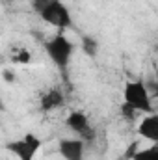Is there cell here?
I'll return each mask as SVG.
<instances>
[{"label":"cell","mask_w":158,"mask_h":160,"mask_svg":"<svg viewBox=\"0 0 158 160\" xmlns=\"http://www.w3.org/2000/svg\"><path fill=\"white\" fill-rule=\"evenodd\" d=\"M39 17L45 22H48L56 28H62V30L71 26V13L62 0H50L45 6V9L39 13Z\"/></svg>","instance_id":"cell-4"},{"label":"cell","mask_w":158,"mask_h":160,"mask_svg":"<svg viewBox=\"0 0 158 160\" xmlns=\"http://www.w3.org/2000/svg\"><path fill=\"white\" fill-rule=\"evenodd\" d=\"M132 160H158V147L153 145L147 149H138V151H134Z\"/></svg>","instance_id":"cell-9"},{"label":"cell","mask_w":158,"mask_h":160,"mask_svg":"<svg viewBox=\"0 0 158 160\" xmlns=\"http://www.w3.org/2000/svg\"><path fill=\"white\" fill-rule=\"evenodd\" d=\"M82 48H84V52L87 54V56H95L97 54V50H99V43L95 38H91V36H84V39H82Z\"/></svg>","instance_id":"cell-10"},{"label":"cell","mask_w":158,"mask_h":160,"mask_svg":"<svg viewBox=\"0 0 158 160\" xmlns=\"http://www.w3.org/2000/svg\"><path fill=\"white\" fill-rule=\"evenodd\" d=\"M48 2H50V0H32V9L39 15L41 11L45 9V6H47Z\"/></svg>","instance_id":"cell-13"},{"label":"cell","mask_w":158,"mask_h":160,"mask_svg":"<svg viewBox=\"0 0 158 160\" xmlns=\"http://www.w3.org/2000/svg\"><path fill=\"white\" fill-rule=\"evenodd\" d=\"M45 50L48 54V58L58 65V69L62 73H65L67 65H69V60L73 56V50H75V45L67 39L65 36H54L52 39H48L45 43Z\"/></svg>","instance_id":"cell-1"},{"label":"cell","mask_w":158,"mask_h":160,"mask_svg":"<svg viewBox=\"0 0 158 160\" xmlns=\"http://www.w3.org/2000/svg\"><path fill=\"white\" fill-rule=\"evenodd\" d=\"M2 77H4V80H6V82H13V80H15V75H13V71H7V69L2 73Z\"/></svg>","instance_id":"cell-14"},{"label":"cell","mask_w":158,"mask_h":160,"mask_svg":"<svg viewBox=\"0 0 158 160\" xmlns=\"http://www.w3.org/2000/svg\"><path fill=\"white\" fill-rule=\"evenodd\" d=\"M6 149L17 160H34L36 153L41 149V140L36 134L28 132L22 138H17V140L7 142L6 143Z\"/></svg>","instance_id":"cell-3"},{"label":"cell","mask_w":158,"mask_h":160,"mask_svg":"<svg viewBox=\"0 0 158 160\" xmlns=\"http://www.w3.org/2000/svg\"><path fill=\"white\" fill-rule=\"evenodd\" d=\"M62 104H63V95H62V91H58V89L47 91L39 101V106H41L43 112H50V110H54V108H60Z\"/></svg>","instance_id":"cell-8"},{"label":"cell","mask_w":158,"mask_h":160,"mask_svg":"<svg viewBox=\"0 0 158 160\" xmlns=\"http://www.w3.org/2000/svg\"><path fill=\"white\" fill-rule=\"evenodd\" d=\"M121 114H123V118H125V119H132V118H134V114H136V110H134L130 104L123 102V104H121Z\"/></svg>","instance_id":"cell-12"},{"label":"cell","mask_w":158,"mask_h":160,"mask_svg":"<svg viewBox=\"0 0 158 160\" xmlns=\"http://www.w3.org/2000/svg\"><path fill=\"white\" fill-rule=\"evenodd\" d=\"M30 60H32V54H30V50H26V48H21V50L17 52V56H13V62H15V63H24V65H28Z\"/></svg>","instance_id":"cell-11"},{"label":"cell","mask_w":158,"mask_h":160,"mask_svg":"<svg viewBox=\"0 0 158 160\" xmlns=\"http://www.w3.org/2000/svg\"><path fill=\"white\" fill-rule=\"evenodd\" d=\"M84 147L86 142L80 138H63L60 140L58 151L63 160H84Z\"/></svg>","instance_id":"cell-6"},{"label":"cell","mask_w":158,"mask_h":160,"mask_svg":"<svg viewBox=\"0 0 158 160\" xmlns=\"http://www.w3.org/2000/svg\"><path fill=\"white\" fill-rule=\"evenodd\" d=\"M65 123H67V127H69L73 132L78 134L80 140H84V142L95 140V130H93V127L89 125V119H87V116H86L84 112H78V110L71 112Z\"/></svg>","instance_id":"cell-5"},{"label":"cell","mask_w":158,"mask_h":160,"mask_svg":"<svg viewBox=\"0 0 158 160\" xmlns=\"http://www.w3.org/2000/svg\"><path fill=\"white\" fill-rule=\"evenodd\" d=\"M123 102L130 104L136 112H153L151 95L143 82H128L123 89Z\"/></svg>","instance_id":"cell-2"},{"label":"cell","mask_w":158,"mask_h":160,"mask_svg":"<svg viewBox=\"0 0 158 160\" xmlns=\"http://www.w3.org/2000/svg\"><path fill=\"white\" fill-rule=\"evenodd\" d=\"M138 134L151 140L153 143L158 142V116L156 114H149L147 118H143V121L138 125Z\"/></svg>","instance_id":"cell-7"}]
</instances>
